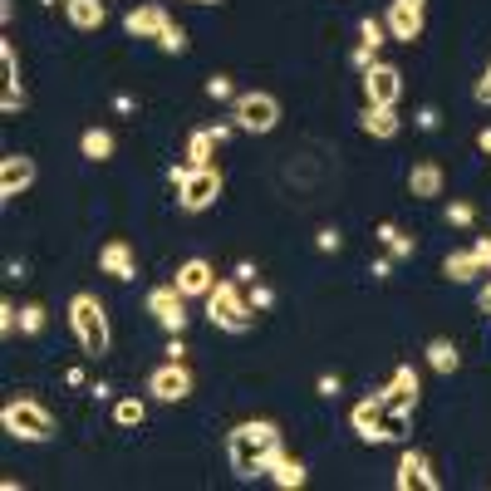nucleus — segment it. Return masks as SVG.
<instances>
[{
  "instance_id": "1",
  "label": "nucleus",
  "mask_w": 491,
  "mask_h": 491,
  "mask_svg": "<svg viewBox=\"0 0 491 491\" xmlns=\"http://www.w3.org/2000/svg\"><path fill=\"white\" fill-rule=\"evenodd\" d=\"M280 452V428L275 422H241V428H231V437H226V462H231L236 477H261V471H270V457Z\"/></svg>"
},
{
  "instance_id": "2",
  "label": "nucleus",
  "mask_w": 491,
  "mask_h": 491,
  "mask_svg": "<svg viewBox=\"0 0 491 491\" xmlns=\"http://www.w3.org/2000/svg\"><path fill=\"white\" fill-rule=\"evenodd\" d=\"M206 314H212V324L226 334H246L255 324L251 300H241V280H216L212 295H206Z\"/></svg>"
},
{
  "instance_id": "3",
  "label": "nucleus",
  "mask_w": 491,
  "mask_h": 491,
  "mask_svg": "<svg viewBox=\"0 0 491 491\" xmlns=\"http://www.w3.org/2000/svg\"><path fill=\"white\" fill-rule=\"evenodd\" d=\"M167 182L177 187V202H182V212H206V206L221 196V172L216 167H172L167 172Z\"/></svg>"
},
{
  "instance_id": "4",
  "label": "nucleus",
  "mask_w": 491,
  "mask_h": 491,
  "mask_svg": "<svg viewBox=\"0 0 491 491\" xmlns=\"http://www.w3.org/2000/svg\"><path fill=\"white\" fill-rule=\"evenodd\" d=\"M69 324H74L84 354H94V359L108 354V314L94 295H74V300H69Z\"/></svg>"
},
{
  "instance_id": "5",
  "label": "nucleus",
  "mask_w": 491,
  "mask_h": 491,
  "mask_svg": "<svg viewBox=\"0 0 491 491\" xmlns=\"http://www.w3.org/2000/svg\"><path fill=\"white\" fill-rule=\"evenodd\" d=\"M0 422H5V432H10V437H20V442H49V437H54V418H49L35 398L5 403Z\"/></svg>"
},
{
  "instance_id": "6",
  "label": "nucleus",
  "mask_w": 491,
  "mask_h": 491,
  "mask_svg": "<svg viewBox=\"0 0 491 491\" xmlns=\"http://www.w3.org/2000/svg\"><path fill=\"white\" fill-rule=\"evenodd\" d=\"M280 123V104L270 94H236V128L241 133H270Z\"/></svg>"
},
{
  "instance_id": "7",
  "label": "nucleus",
  "mask_w": 491,
  "mask_h": 491,
  "mask_svg": "<svg viewBox=\"0 0 491 491\" xmlns=\"http://www.w3.org/2000/svg\"><path fill=\"white\" fill-rule=\"evenodd\" d=\"M147 314H153L167 334H182L187 329V295L177 290V285H157V290L147 295Z\"/></svg>"
},
{
  "instance_id": "8",
  "label": "nucleus",
  "mask_w": 491,
  "mask_h": 491,
  "mask_svg": "<svg viewBox=\"0 0 491 491\" xmlns=\"http://www.w3.org/2000/svg\"><path fill=\"white\" fill-rule=\"evenodd\" d=\"M147 393H153L157 403H182L187 393H192V369H187L182 359H167L162 369L147 379Z\"/></svg>"
},
{
  "instance_id": "9",
  "label": "nucleus",
  "mask_w": 491,
  "mask_h": 491,
  "mask_svg": "<svg viewBox=\"0 0 491 491\" xmlns=\"http://www.w3.org/2000/svg\"><path fill=\"white\" fill-rule=\"evenodd\" d=\"M363 94H369L373 108H393L403 94V74L393 64H369L363 69Z\"/></svg>"
},
{
  "instance_id": "10",
  "label": "nucleus",
  "mask_w": 491,
  "mask_h": 491,
  "mask_svg": "<svg viewBox=\"0 0 491 491\" xmlns=\"http://www.w3.org/2000/svg\"><path fill=\"white\" fill-rule=\"evenodd\" d=\"M393 487L398 491H437V477H432V462H428V452H418V447H408L398 457V477H393Z\"/></svg>"
},
{
  "instance_id": "11",
  "label": "nucleus",
  "mask_w": 491,
  "mask_h": 491,
  "mask_svg": "<svg viewBox=\"0 0 491 491\" xmlns=\"http://www.w3.org/2000/svg\"><path fill=\"white\" fill-rule=\"evenodd\" d=\"M35 187V157H25V153H5L0 157V196H20V192H29Z\"/></svg>"
},
{
  "instance_id": "12",
  "label": "nucleus",
  "mask_w": 491,
  "mask_h": 491,
  "mask_svg": "<svg viewBox=\"0 0 491 491\" xmlns=\"http://www.w3.org/2000/svg\"><path fill=\"white\" fill-rule=\"evenodd\" d=\"M383 25H388V35H393V39L412 45V39H422V5L393 0V5H388V15H383Z\"/></svg>"
},
{
  "instance_id": "13",
  "label": "nucleus",
  "mask_w": 491,
  "mask_h": 491,
  "mask_svg": "<svg viewBox=\"0 0 491 491\" xmlns=\"http://www.w3.org/2000/svg\"><path fill=\"white\" fill-rule=\"evenodd\" d=\"M349 428H354V437H363V442H383V393H373V398H363V403H354V412H349Z\"/></svg>"
},
{
  "instance_id": "14",
  "label": "nucleus",
  "mask_w": 491,
  "mask_h": 491,
  "mask_svg": "<svg viewBox=\"0 0 491 491\" xmlns=\"http://www.w3.org/2000/svg\"><path fill=\"white\" fill-rule=\"evenodd\" d=\"M172 285H177L182 295H202V300H206V295H212V285H216V270L202 261V255H192V261L177 265V280H172Z\"/></svg>"
},
{
  "instance_id": "15",
  "label": "nucleus",
  "mask_w": 491,
  "mask_h": 491,
  "mask_svg": "<svg viewBox=\"0 0 491 491\" xmlns=\"http://www.w3.org/2000/svg\"><path fill=\"white\" fill-rule=\"evenodd\" d=\"M383 403H388V408H398V412L418 408V373H412L408 363H403V369H393L388 388H383Z\"/></svg>"
},
{
  "instance_id": "16",
  "label": "nucleus",
  "mask_w": 491,
  "mask_h": 491,
  "mask_svg": "<svg viewBox=\"0 0 491 491\" xmlns=\"http://www.w3.org/2000/svg\"><path fill=\"white\" fill-rule=\"evenodd\" d=\"M98 270L113 275V280H133V275H137V255H133V246H128V241H108L104 251H98Z\"/></svg>"
},
{
  "instance_id": "17",
  "label": "nucleus",
  "mask_w": 491,
  "mask_h": 491,
  "mask_svg": "<svg viewBox=\"0 0 491 491\" xmlns=\"http://www.w3.org/2000/svg\"><path fill=\"white\" fill-rule=\"evenodd\" d=\"M167 25H172V20H167L162 5H137V10H128V15H123V29H128V35H137V39H157Z\"/></svg>"
},
{
  "instance_id": "18",
  "label": "nucleus",
  "mask_w": 491,
  "mask_h": 491,
  "mask_svg": "<svg viewBox=\"0 0 491 491\" xmlns=\"http://www.w3.org/2000/svg\"><path fill=\"white\" fill-rule=\"evenodd\" d=\"M265 477H270L275 487H285V491H300V487H304V477H310V471H304L300 462H295L290 452L280 447V452H275V457H270V471H265Z\"/></svg>"
},
{
  "instance_id": "19",
  "label": "nucleus",
  "mask_w": 491,
  "mask_h": 491,
  "mask_svg": "<svg viewBox=\"0 0 491 491\" xmlns=\"http://www.w3.org/2000/svg\"><path fill=\"white\" fill-rule=\"evenodd\" d=\"M408 192L422 196V202H428V196H442V167L437 162H418L408 172Z\"/></svg>"
},
{
  "instance_id": "20",
  "label": "nucleus",
  "mask_w": 491,
  "mask_h": 491,
  "mask_svg": "<svg viewBox=\"0 0 491 491\" xmlns=\"http://www.w3.org/2000/svg\"><path fill=\"white\" fill-rule=\"evenodd\" d=\"M64 15L74 29H98L104 25V0H64Z\"/></svg>"
},
{
  "instance_id": "21",
  "label": "nucleus",
  "mask_w": 491,
  "mask_h": 491,
  "mask_svg": "<svg viewBox=\"0 0 491 491\" xmlns=\"http://www.w3.org/2000/svg\"><path fill=\"white\" fill-rule=\"evenodd\" d=\"M79 153H84L88 162H108V157H113V133H108V128H84Z\"/></svg>"
},
{
  "instance_id": "22",
  "label": "nucleus",
  "mask_w": 491,
  "mask_h": 491,
  "mask_svg": "<svg viewBox=\"0 0 491 491\" xmlns=\"http://www.w3.org/2000/svg\"><path fill=\"white\" fill-rule=\"evenodd\" d=\"M398 128H403V118L393 113V108H373L369 104V113H363V133L369 137H398Z\"/></svg>"
},
{
  "instance_id": "23",
  "label": "nucleus",
  "mask_w": 491,
  "mask_h": 491,
  "mask_svg": "<svg viewBox=\"0 0 491 491\" xmlns=\"http://www.w3.org/2000/svg\"><path fill=\"white\" fill-rule=\"evenodd\" d=\"M422 354H428V363H432L437 373H457V363H462L457 344H452V339H442V334H437V339H428V349H422Z\"/></svg>"
},
{
  "instance_id": "24",
  "label": "nucleus",
  "mask_w": 491,
  "mask_h": 491,
  "mask_svg": "<svg viewBox=\"0 0 491 491\" xmlns=\"http://www.w3.org/2000/svg\"><path fill=\"white\" fill-rule=\"evenodd\" d=\"M212 153H216V133L212 128H196L187 137V167H212Z\"/></svg>"
},
{
  "instance_id": "25",
  "label": "nucleus",
  "mask_w": 491,
  "mask_h": 491,
  "mask_svg": "<svg viewBox=\"0 0 491 491\" xmlns=\"http://www.w3.org/2000/svg\"><path fill=\"white\" fill-rule=\"evenodd\" d=\"M477 270H481V265H477V255H471V251H452L447 261H442V275H447V280H457V285H467Z\"/></svg>"
},
{
  "instance_id": "26",
  "label": "nucleus",
  "mask_w": 491,
  "mask_h": 491,
  "mask_svg": "<svg viewBox=\"0 0 491 491\" xmlns=\"http://www.w3.org/2000/svg\"><path fill=\"white\" fill-rule=\"evenodd\" d=\"M143 418H147L143 398H118L113 403V422H118V428H143Z\"/></svg>"
},
{
  "instance_id": "27",
  "label": "nucleus",
  "mask_w": 491,
  "mask_h": 491,
  "mask_svg": "<svg viewBox=\"0 0 491 491\" xmlns=\"http://www.w3.org/2000/svg\"><path fill=\"white\" fill-rule=\"evenodd\" d=\"M383 442H403L408 437V412H398V408H388V403H383Z\"/></svg>"
},
{
  "instance_id": "28",
  "label": "nucleus",
  "mask_w": 491,
  "mask_h": 491,
  "mask_svg": "<svg viewBox=\"0 0 491 491\" xmlns=\"http://www.w3.org/2000/svg\"><path fill=\"white\" fill-rule=\"evenodd\" d=\"M0 69H5V94H25L20 88V64H15V45L0 39Z\"/></svg>"
},
{
  "instance_id": "29",
  "label": "nucleus",
  "mask_w": 491,
  "mask_h": 491,
  "mask_svg": "<svg viewBox=\"0 0 491 491\" xmlns=\"http://www.w3.org/2000/svg\"><path fill=\"white\" fill-rule=\"evenodd\" d=\"M45 304H25V310H20V334H39L45 329Z\"/></svg>"
},
{
  "instance_id": "30",
  "label": "nucleus",
  "mask_w": 491,
  "mask_h": 491,
  "mask_svg": "<svg viewBox=\"0 0 491 491\" xmlns=\"http://www.w3.org/2000/svg\"><path fill=\"white\" fill-rule=\"evenodd\" d=\"M157 45H162L167 54H187V29L182 25H167L162 35H157Z\"/></svg>"
},
{
  "instance_id": "31",
  "label": "nucleus",
  "mask_w": 491,
  "mask_h": 491,
  "mask_svg": "<svg viewBox=\"0 0 491 491\" xmlns=\"http://www.w3.org/2000/svg\"><path fill=\"white\" fill-rule=\"evenodd\" d=\"M359 35H363V45L379 49V45H383V35H388V25H383V20H373V15H363V20H359Z\"/></svg>"
},
{
  "instance_id": "32",
  "label": "nucleus",
  "mask_w": 491,
  "mask_h": 491,
  "mask_svg": "<svg viewBox=\"0 0 491 491\" xmlns=\"http://www.w3.org/2000/svg\"><path fill=\"white\" fill-rule=\"evenodd\" d=\"M246 300H251V310H270V304H275V290H270V285H261V280H251Z\"/></svg>"
},
{
  "instance_id": "33",
  "label": "nucleus",
  "mask_w": 491,
  "mask_h": 491,
  "mask_svg": "<svg viewBox=\"0 0 491 491\" xmlns=\"http://www.w3.org/2000/svg\"><path fill=\"white\" fill-rule=\"evenodd\" d=\"M471 221H477V206L471 202H452L447 206V226H471Z\"/></svg>"
},
{
  "instance_id": "34",
  "label": "nucleus",
  "mask_w": 491,
  "mask_h": 491,
  "mask_svg": "<svg viewBox=\"0 0 491 491\" xmlns=\"http://www.w3.org/2000/svg\"><path fill=\"white\" fill-rule=\"evenodd\" d=\"M206 94H212V98H236V88H231V79L212 74V79H206Z\"/></svg>"
},
{
  "instance_id": "35",
  "label": "nucleus",
  "mask_w": 491,
  "mask_h": 491,
  "mask_svg": "<svg viewBox=\"0 0 491 491\" xmlns=\"http://www.w3.org/2000/svg\"><path fill=\"white\" fill-rule=\"evenodd\" d=\"M339 241H344V236L334 231V226H324V231H314V246H320V251H339Z\"/></svg>"
},
{
  "instance_id": "36",
  "label": "nucleus",
  "mask_w": 491,
  "mask_h": 491,
  "mask_svg": "<svg viewBox=\"0 0 491 491\" xmlns=\"http://www.w3.org/2000/svg\"><path fill=\"white\" fill-rule=\"evenodd\" d=\"M388 251H393V261H408V255H412V236H393V241H388Z\"/></svg>"
},
{
  "instance_id": "37",
  "label": "nucleus",
  "mask_w": 491,
  "mask_h": 491,
  "mask_svg": "<svg viewBox=\"0 0 491 491\" xmlns=\"http://www.w3.org/2000/svg\"><path fill=\"white\" fill-rule=\"evenodd\" d=\"M349 64H354V69H369V64H379V59H373V45H359V49L349 54Z\"/></svg>"
},
{
  "instance_id": "38",
  "label": "nucleus",
  "mask_w": 491,
  "mask_h": 491,
  "mask_svg": "<svg viewBox=\"0 0 491 491\" xmlns=\"http://www.w3.org/2000/svg\"><path fill=\"white\" fill-rule=\"evenodd\" d=\"M0 334H15V304L0 300Z\"/></svg>"
},
{
  "instance_id": "39",
  "label": "nucleus",
  "mask_w": 491,
  "mask_h": 491,
  "mask_svg": "<svg viewBox=\"0 0 491 491\" xmlns=\"http://www.w3.org/2000/svg\"><path fill=\"white\" fill-rule=\"evenodd\" d=\"M437 123H442V113H437V108H418V128H422V133H432Z\"/></svg>"
},
{
  "instance_id": "40",
  "label": "nucleus",
  "mask_w": 491,
  "mask_h": 491,
  "mask_svg": "<svg viewBox=\"0 0 491 491\" xmlns=\"http://www.w3.org/2000/svg\"><path fill=\"white\" fill-rule=\"evenodd\" d=\"M25 108V94H0V113H20Z\"/></svg>"
},
{
  "instance_id": "41",
  "label": "nucleus",
  "mask_w": 491,
  "mask_h": 491,
  "mask_svg": "<svg viewBox=\"0 0 491 491\" xmlns=\"http://www.w3.org/2000/svg\"><path fill=\"white\" fill-rule=\"evenodd\" d=\"M471 255H477L481 270H491V241H477V246H471Z\"/></svg>"
},
{
  "instance_id": "42",
  "label": "nucleus",
  "mask_w": 491,
  "mask_h": 491,
  "mask_svg": "<svg viewBox=\"0 0 491 491\" xmlns=\"http://www.w3.org/2000/svg\"><path fill=\"white\" fill-rule=\"evenodd\" d=\"M320 393H324V398H334V393H339V379H334V373H320Z\"/></svg>"
},
{
  "instance_id": "43",
  "label": "nucleus",
  "mask_w": 491,
  "mask_h": 491,
  "mask_svg": "<svg viewBox=\"0 0 491 491\" xmlns=\"http://www.w3.org/2000/svg\"><path fill=\"white\" fill-rule=\"evenodd\" d=\"M187 354V344H182V334H172V339H167V359H182Z\"/></svg>"
},
{
  "instance_id": "44",
  "label": "nucleus",
  "mask_w": 491,
  "mask_h": 491,
  "mask_svg": "<svg viewBox=\"0 0 491 491\" xmlns=\"http://www.w3.org/2000/svg\"><path fill=\"white\" fill-rule=\"evenodd\" d=\"M236 280L251 285V280H255V265H251V261H241V265H236Z\"/></svg>"
},
{
  "instance_id": "45",
  "label": "nucleus",
  "mask_w": 491,
  "mask_h": 491,
  "mask_svg": "<svg viewBox=\"0 0 491 491\" xmlns=\"http://www.w3.org/2000/svg\"><path fill=\"white\" fill-rule=\"evenodd\" d=\"M373 236H379V241H383V246H388V241H393V236H398V226H393V221H379V231H373Z\"/></svg>"
},
{
  "instance_id": "46",
  "label": "nucleus",
  "mask_w": 491,
  "mask_h": 491,
  "mask_svg": "<svg viewBox=\"0 0 491 491\" xmlns=\"http://www.w3.org/2000/svg\"><path fill=\"white\" fill-rule=\"evenodd\" d=\"M477 104H491V69H487V79L477 84Z\"/></svg>"
},
{
  "instance_id": "47",
  "label": "nucleus",
  "mask_w": 491,
  "mask_h": 491,
  "mask_svg": "<svg viewBox=\"0 0 491 491\" xmlns=\"http://www.w3.org/2000/svg\"><path fill=\"white\" fill-rule=\"evenodd\" d=\"M477 147H481V153H491V128H481V133H477Z\"/></svg>"
},
{
  "instance_id": "48",
  "label": "nucleus",
  "mask_w": 491,
  "mask_h": 491,
  "mask_svg": "<svg viewBox=\"0 0 491 491\" xmlns=\"http://www.w3.org/2000/svg\"><path fill=\"white\" fill-rule=\"evenodd\" d=\"M481 310L491 314V285H487V290H481Z\"/></svg>"
},
{
  "instance_id": "49",
  "label": "nucleus",
  "mask_w": 491,
  "mask_h": 491,
  "mask_svg": "<svg viewBox=\"0 0 491 491\" xmlns=\"http://www.w3.org/2000/svg\"><path fill=\"white\" fill-rule=\"evenodd\" d=\"M192 5H216V0H192Z\"/></svg>"
}]
</instances>
